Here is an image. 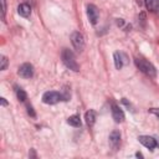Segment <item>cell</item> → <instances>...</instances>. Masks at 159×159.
Returning <instances> with one entry per match:
<instances>
[{
	"label": "cell",
	"mask_w": 159,
	"mask_h": 159,
	"mask_svg": "<svg viewBox=\"0 0 159 159\" xmlns=\"http://www.w3.org/2000/svg\"><path fill=\"white\" fill-rule=\"evenodd\" d=\"M61 58H62L63 65L67 68H70V70H72L75 72H78L80 71V66H78V63L76 61V57H75V55H73V52L71 50L63 48L62 52H61Z\"/></svg>",
	"instance_id": "6da1fadb"
},
{
	"label": "cell",
	"mask_w": 159,
	"mask_h": 159,
	"mask_svg": "<svg viewBox=\"0 0 159 159\" xmlns=\"http://www.w3.org/2000/svg\"><path fill=\"white\" fill-rule=\"evenodd\" d=\"M134 63H135V66H137L144 75H147V76H149V77H153V78L157 76V70H155V67H154L149 61H147L145 58L135 57V58H134Z\"/></svg>",
	"instance_id": "7a4b0ae2"
},
{
	"label": "cell",
	"mask_w": 159,
	"mask_h": 159,
	"mask_svg": "<svg viewBox=\"0 0 159 159\" xmlns=\"http://www.w3.org/2000/svg\"><path fill=\"white\" fill-rule=\"evenodd\" d=\"M60 101H63V94L56 91H47L42 94V102L46 104H56Z\"/></svg>",
	"instance_id": "3957f363"
},
{
	"label": "cell",
	"mask_w": 159,
	"mask_h": 159,
	"mask_svg": "<svg viewBox=\"0 0 159 159\" xmlns=\"http://www.w3.org/2000/svg\"><path fill=\"white\" fill-rule=\"evenodd\" d=\"M71 42H72V46L75 47V50L77 52H82L84 50V45H86L84 43V37H83V35L81 32H78V31L72 32V35H71Z\"/></svg>",
	"instance_id": "277c9868"
},
{
	"label": "cell",
	"mask_w": 159,
	"mask_h": 159,
	"mask_svg": "<svg viewBox=\"0 0 159 159\" xmlns=\"http://www.w3.org/2000/svg\"><path fill=\"white\" fill-rule=\"evenodd\" d=\"M87 16H88V20L92 25H96L98 22V19H99V11L97 9L96 5L93 4H89L87 6Z\"/></svg>",
	"instance_id": "5b68a950"
},
{
	"label": "cell",
	"mask_w": 159,
	"mask_h": 159,
	"mask_svg": "<svg viewBox=\"0 0 159 159\" xmlns=\"http://www.w3.org/2000/svg\"><path fill=\"white\" fill-rule=\"evenodd\" d=\"M113 58H114V66H116L117 70H120L124 65H127L129 62L127 55L123 53V52H118V51L113 53Z\"/></svg>",
	"instance_id": "8992f818"
},
{
	"label": "cell",
	"mask_w": 159,
	"mask_h": 159,
	"mask_svg": "<svg viewBox=\"0 0 159 159\" xmlns=\"http://www.w3.org/2000/svg\"><path fill=\"white\" fill-rule=\"evenodd\" d=\"M17 73L22 78H31L34 76V66L31 63H22L19 67Z\"/></svg>",
	"instance_id": "52a82bcc"
},
{
	"label": "cell",
	"mask_w": 159,
	"mask_h": 159,
	"mask_svg": "<svg viewBox=\"0 0 159 159\" xmlns=\"http://www.w3.org/2000/svg\"><path fill=\"white\" fill-rule=\"evenodd\" d=\"M112 109V117H113V119H114V122H117V123H122L123 120H124V118H125V116H124V112L120 109V107L119 106H117L116 103H112V107H111Z\"/></svg>",
	"instance_id": "ba28073f"
},
{
	"label": "cell",
	"mask_w": 159,
	"mask_h": 159,
	"mask_svg": "<svg viewBox=\"0 0 159 159\" xmlns=\"http://www.w3.org/2000/svg\"><path fill=\"white\" fill-rule=\"evenodd\" d=\"M138 139H139V142H140L145 148H148V149H154V148L158 147V142H157V139L153 138V137H149V135H140Z\"/></svg>",
	"instance_id": "9c48e42d"
},
{
	"label": "cell",
	"mask_w": 159,
	"mask_h": 159,
	"mask_svg": "<svg viewBox=\"0 0 159 159\" xmlns=\"http://www.w3.org/2000/svg\"><path fill=\"white\" fill-rule=\"evenodd\" d=\"M109 145L113 150H117L120 145V133L119 130H113L109 134Z\"/></svg>",
	"instance_id": "30bf717a"
},
{
	"label": "cell",
	"mask_w": 159,
	"mask_h": 159,
	"mask_svg": "<svg viewBox=\"0 0 159 159\" xmlns=\"http://www.w3.org/2000/svg\"><path fill=\"white\" fill-rule=\"evenodd\" d=\"M17 12H19V15L22 16V17H29L30 14H31V7H30L29 4L22 2V4H20V5L17 6Z\"/></svg>",
	"instance_id": "8fae6325"
},
{
	"label": "cell",
	"mask_w": 159,
	"mask_h": 159,
	"mask_svg": "<svg viewBox=\"0 0 159 159\" xmlns=\"http://www.w3.org/2000/svg\"><path fill=\"white\" fill-rule=\"evenodd\" d=\"M84 119H86V123H87L89 127H92V125L94 124V120H96V112H94L93 109L87 111L86 114H84Z\"/></svg>",
	"instance_id": "7c38bea8"
},
{
	"label": "cell",
	"mask_w": 159,
	"mask_h": 159,
	"mask_svg": "<svg viewBox=\"0 0 159 159\" xmlns=\"http://www.w3.org/2000/svg\"><path fill=\"white\" fill-rule=\"evenodd\" d=\"M67 123L72 127H81V118L78 114H73L71 117H68L67 119Z\"/></svg>",
	"instance_id": "4fadbf2b"
},
{
	"label": "cell",
	"mask_w": 159,
	"mask_h": 159,
	"mask_svg": "<svg viewBox=\"0 0 159 159\" xmlns=\"http://www.w3.org/2000/svg\"><path fill=\"white\" fill-rule=\"evenodd\" d=\"M148 10L150 11H158L159 10V0H144Z\"/></svg>",
	"instance_id": "5bb4252c"
},
{
	"label": "cell",
	"mask_w": 159,
	"mask_h": 159,
	"mask_svg": "<svg viewBox=\"0 0 159 159\" xmlns=\"http://www.w3.org/2000/svg\"><path fill=\"white\" fill-rule=\"evenodd\" d=\"M15 93H16V97H17L19 101H21V102H25V101H26L27 94H26V92H25L22 88H20V87H15Z\"/></svg>",
	"instance_id": "9a60e30c"
},
{
	"label": "cell",
	"mask_w": 159,
	"mask_h": 159,
	"mask_svg": "<svg viewBox=\"0 0 159 159\" xmlns=\"http://www.w3.org/2000/svg\"><path fill=\"white\" fill-rule=\"evenodd\" d=\"M7 63H9L7 57L4 56V55H1V56H0V70H1V71H5L6 67H7Z\"/></svg>",
	"instance_id": "2e32d148"
},
{
	"label": "cell",
	"mask_w": 159,
	"mask_h": 159,
	"mask_svg": "<svg viewBox=\"0 0 159 159\" xmlns=\"http://www.w3.org/2000/svg\"><path fill=\"white\" fill-rule=\"evenodd\" d=\"M26 108H27V113H29L31 117H36V113H35V111H34V108H32L31 104H26Z\"/></svg>",
	"instance_id": "e0dca14e"
},
{
	"label": "cell",
	"mask_w": 159,
	"mask_h": 159,
	"mask_svg": "<svg viewBox=\"0 0 159 159\" xmlns=\"http://www.w3.org/2000/svg\"><path fill=\"white\" fill-rule=\"evenodd\" d=\"M1 5H2L1 12H2V19H4L5 17V12H6V0H1Z\"/></svg>",
	"instance_id": "ac0fdd59"
},
{
	"label": "cell",
	"mask_w": 159,
	"mask_h": 159,
	"mask_svg": "<svg viewBox=\"0 0 159 159\" xmlns=\"http://www.w3.org/2000/svg\"><path fill=\"white\" fill-rule=\"evenodd\" d=\"M0 101H1V106H4V107H6V106H7V102H6V98H4V97H2V98H1Z\"/></svg>",
	"instance_id": "d6986e66"
},
{
	"label": "cell",
	"mask_w": 159,
	"mask_h": 159,
	"mask_svg": "<svg viewBox=\"0 0 159 159\" xmlns=\"http://www.w3.org/2000/svg\"><path fill=\"white\" fill-rule=\"evenodd\" d=\"M29 155H30V157H32V158H35V157H36V154H35V152H34V149H31V153H30Z\"/></svg>",
	"instance_id": "ffe728a7"
}]
</instances>
